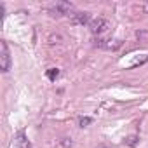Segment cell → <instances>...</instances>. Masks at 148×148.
Segmentation results:
<instances>
[{"mask_svg": "<svg viewBox=\"0 0 148 148\" xmlns=\"http://www.w3.org/2000/svg\"><path fill=\"white\" fill-rule=\"evenodd\" d=\"M89 28H91V33L92 35H98V38H101L108 30H110V21L103 16H98L96 19H92L89 23Z\"/></svg>", "mask_w": 148, "mask_h": 148, "instance_id": "cell-1", "label": "cell"}, {"mask_svg": "<svg viewBox=\"0 0 148 148\" xmlns=\"http://www.w3.org/2000/svg\"><path fill=\"white\" fill-rule=\"evenodd\" d=\"M47 11H49V14L51 16H54V18H59V16H71L70 12L73 11V5L71 4H68V2H56V4H52V5H49L47 7Z\"/></svg>", "mask_w": 148, "mask_h": 148, "instance_id": "cell-2", "label": "cell"}, {"mask_svg": "<svg viewBox=\"0 0 148 148\" xmlns=\"http://www.w3.org/2000/svg\"><path fill=\"white\" fill-rule=\"evenodd\" d=\"M0 70L2 71L11 70V52H9V47H7L5 40L0 42Z\"/></svg>", "mask_w": 148, "mask_h": 148, "instance_id": "cell-3", "label": "cell"}, {"mask_svg": "<svg viewBox=\"0 0 148 148\" xmlns=\"http://www.w3.org/2000/svg\"><path fill=\"white\" fill-rule=\"evenodd\" d=\"M71 25H77V26H84L87 23H91V14L89 12H73L70 16Z\"/></svg>", "mask_w": 148, "mask_h": 148, "instance_id": "cell-4", "label": "cell"}, {"mask_svg": "<svg viewBox=\"0 0 148 148\" xmlns=\"http://www.w3.org/2000/svg\"><path fill=\"white\" fill-rule=\"evenodd\" d=\"M16 143H18V146H19V148H32V145H30V141L26 139V136H25V132H23V131H19V132H18V139H16Z\"/></svg>", "mask_w": 148, "mask_h": 148, "instance_id": "cell-5", "label": "cell"}, {"mask_svg": "<svg viewBox=\"0 0 148 148\" xmlns=\"http://www.w3.org/2000/svg\"><path fill=\"white\" fill-rule=\"evenodd\" d=\"M58 75H59V70H56V68L47 70V77H49L51 80H56V79H58Z\"/></svg>", "mask_w": 148, "mask_h": 148, "instance_id": "cell-6", "label": "cell"}, {"mask_svg": "<svg viewBox=\"0 0 148 148\" xmlns=\"http://www.w3.org/2000/svg\"><path fill=\"white\" fill-rule=\"evenodd\" d=\"M125 143H127V145H131V146H134V145L138 143V136H129V138L125 139Z\"/></svg>", "mask_w": 148, "mask_h": 148, "instance_id": "cell-7", "label": "cell"}, {"mask_svg": "<svg viewBox=\"0 0 148 148\" xmlns=\"http://www.w3.org/2000/svg\"><path fill=\"white\" fill-rule=\"evenodd\" d=\"M89 122H91V119H87V117H82L80 119V125L82 127H86V124H89Z\"/></svg>", "mask_w": 148, "mask_h": 148, "instance_id": "cell-8", "label": "cell"}]
</instances>
